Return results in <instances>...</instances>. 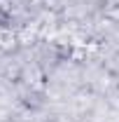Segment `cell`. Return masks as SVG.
<instances>
[{
    "label": "cell",
    "instance_id": "2",
    "mask_svg": "<svg viewBox=\"0 0 119 122\" xmlns=\"http://www.w3.org/2000/svg\"><path fill=\"white\" fill-rule=\"evenodd\" d=\"M107 16H110L112 21H119V7L117 10H107Z\"/></svg>",
    "mask_w": 119,
    "mask_h": 122
},
{
    "label": "cell",
    "instance_id": "1",
    "mask_svg": "<svg viewBox=\"0 0 119 122\" xmlns=\"http://www.w3.org/2000/svg\"><path fill=\"white\" fill-rule=\"evenodd\" d=\"M45 7L51 12H61V10L68 7V0H45Z\"/></svg>",
    "mask_w": 119,
    "mask_h": 122
}]
</instances>
